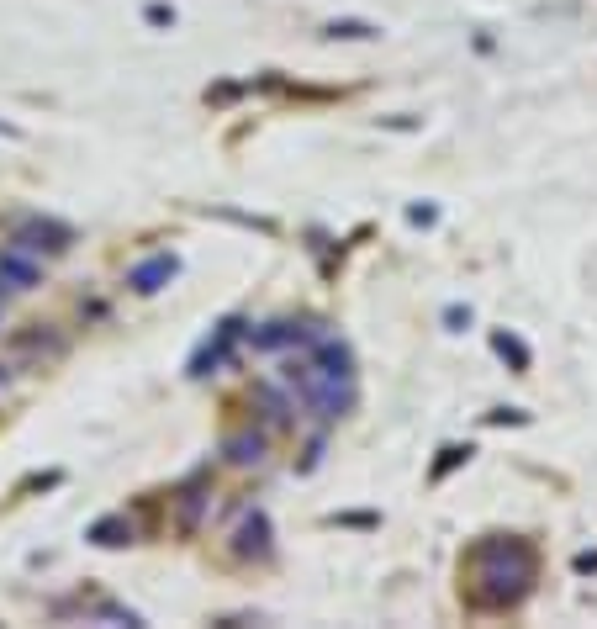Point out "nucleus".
Wrapping results in <instances>:
<instances>
[{
    "label": "nucleus",
    "mask_w": 597,
    "mask_h": 629,
    "mask_svg": "<svg viewBox=\"0 0 597 629\" xmlns=\"http://www.w3.org/2000/svg\"><path fill=\"white\" fill-rule=\"evenodd\" d=\"M476 582H481V598L487 603H518L534 582V555L518 540L487 545L481 550V566H476Z\"/></svg>",
    "instance_id": "1"
},
{
    "label": "nucleus",
    "mask_w": 597,
    "mask_h": 629,
    "mask_svg": "<svg viewBox=\"0 0 597 629\" xmlns=\"http://www.w3.org/2000/svg\"><path fill=\"white\" fill-rule=\"evenodd\" d=\"M228 455L238 460V466H254V460L265 455V439H259V434H238V439L228 444Z\"/></svg>",
    "instance_id": "7"
},
{
    "label": "nucleus",
    "mask_w": 597,
    "mask_h": 629,
    "mask_svg": "<svg viewBox=\"0 0 597 629\" xmlns=\"http://www.w3.org/2000/svg\"><path fill=\"white\" fill-rule=\"evenodd\" d=\"M16 244L22 249H48V254H64L69 249V228H59V222H32V228H22L16 233Z\"/></svg>",
    "instance_id": "3"
},
{
    "label": "nucleus",
    "mask_w": 597,
    "mask_h": 629,
    "mask_svg": "<svg viewBox=\"0 0 597 629\" xmlns=\"http://www.w3.org/2000/svg\"><path fill=\"white\" fill-rule=\"evenodd\" d=\"M90 540H96V545H127V540H133V529H127L122 518H101V524L90 529Z\"/></svg>",
    "instance_id": "6"
},
{
    "label": "nucleus",
    "mask_w": 597,
    "mask_h": 629,
    "mask_svg": "<svg viewBox=\"0 0 597 629\" xmlns=\"http://www.w3.org/2000/svg\"><path fill=\"white\" fill-rule=\"evenodd\" d=\"M238 550H254V555H265L270 550V524H265V513H254V518H244V529H238Z\"/></svg>",
    "instance_id": "5"
},
{
    "label": "nucleus",
    "mask_w": 597,
    "mask_h": 629,
    "mask_svg": "<svg viewBox=\"0 0 597 629\" xmlns=\"http://www.w3.org/2000/svg\"><path fill=\"white\" fill-rule=\"evenodd\" d=\"M37 281H43V265L32 259V249H22V244L0 249V286H11V291H32Z\"/></svg>",
    "instance_id": "2"
},
{
    "label": "nucleus",
    "mask_w": 597,
    "mask_h": 629,
    "mask_svg": "<svg viewBox=\"0 0 597 629\" xmlns=\"http://www.w3.org/2000/svg\"><path fill=\"white\" fill-rule=\"evenodd\" d=\"M497 349H502V355H513L518 365H529V355H524V344H513V339H508V333H502V339H497Z\"/></svg>",
    "instance_id": "8"
},
{
    "label": "nucleus",
    "mask_w": 597,
    "mask_h": 629,
    "mask_svg": "<svg viewBox=\"0 0 597 629\" xmlns=\"http://www.w3.org/2000/svg\"><path fill=\"white\" fill-rule=\"evenodd\" d=\"M170 275H175V254H154V259H143V265L133 270V286L138 291H159Z\"/></svg>",
    "instance_id": "4"
}]
</instances>
